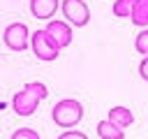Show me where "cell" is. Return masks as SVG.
I'll return each mask as SVG.
<instances>
[{"instance_id":"cell-1","label":"cell","mask_w":148,"mask_h":139,"mask_svg":"<svg viewBox=\"0 0 148 139\" xmlns=\"http://www.w3.org/2000/svg\"><path fill=\"white\" fill-rule=\"evenodd\" d=\"M51 118L58 127L62 130H74L76 123H81L83 118V107L79 100H72V97H65L60 102H56V107L51 109Z\"/></svg>"},{"instance_id":"cell-2","label":"cell","mask_w":148,"mask_h":139,"mask_svg":"<svg viewBox=\"0 0 148 139\" xmlns=\"http://www.w3.org/2000/svg\"><path fill=\"white\" fill-rule=\"evenodd\" d=\"M30 51L35 53V58L46 60V63H51V60H56V58L60 56V49H58L56 42L46 35L44 28H42V30H35V32L30 35Z\"/></svg>"},{"instance_id":"cell-3","label":"cell","mask_w":148,"mask_h":139,"mask_svg":"<svg viewBox=\"0 0 148 139\" xmlns=\"http://www.w3.org/2000/svg\"><path fill=\"white\" fill-rule=\"evenodd\" d=\"M2 39H5L9 51H23V49L30 46V30L21 21L18 23H9L5 28V32H2Z\"/></svg>"},{"instance_id":"cell-4","label":"cell","mask_w":148,"mask_h":139,"mask_svg":"<svg viewBox=\"0 0 148 139\" xmlns=\"http://www.w3.org/2000/svg\"><path fill=\"white\" fill-rule=\"evenodd\" d=\"M60 12L67 19V23H72L74 28H81L90 21V9L83 0H62L60 2Z\"/></svg>"},{"instance_id":"cell-5","label":"cell","mask_w":148,"mask_h":139,"mask_svg":"<svg viewBox=\"0 0 148 139\" xmlns=\"http://www.w3.org/2000/svg\"><path fill=\"white\" fill-rule=\"evenodd\" d=\"M39 102H42V100H39L32 90L23 88V90L14 93V97H12V109H14V114H18V116H30V114H35V109H37Z\"/></svg>"},{"instance_id":"cell-6","label":"cell","mask_w":148,"mask_h":139,"mask_svg":"<svg viewBox=\"0 0 148 139\" xmlns=\"http://www.w3.org/2000/svg\"><path fill=\"white\" fill-rule=\"evenodd\" d=\"M46 35L56 42L58 49H65L69 42H72V28L65 23V21H49V25L44 28Z\"/></svg>"},{"instance_id":"cell-7","label":"cell","mask_w":148,"mask_h":139,"mask_svg":"<svg viewBox=\"0 0 148 139\" xmlns=\"http://www.w3.org/2000/svg\"><path fill=\"white\" fill-rule=\"evenodd\" d=\"M58 7L60 0H30V14L35 19H51Z\"/></svg>"},{"instance_id":"cell-8","label":"cell","mask_w":148,"mask_h":139,"mask_svg":"<svg viewBox=\"0 0 148 139\" xmlns=\"http://www.w3.org/2000/svg\"><path fill=\"white\" fill-rule=\"evenodd\" d=\"M111 123H116L118 127H130L132 123H134V114L127 109V107H113V109H109V116H106Z\"/></svg>"},{"instance_id":"cell-9","label":"cell","mask_w":148,"mask_h":139,"mask_svg":"<svg viewBox=\"0 0 148 139\" xmlns=\"http://www.w3.org/2000/svg\"><path fill=\"white\" fill-rule=\"evenodd\" d=\"M97 134H99V139H125V130L118 127L116 123H111L109 118L97 123Z\"/></svg>"},{"instance_id":"cell-10","label":"cell","mask_w":148,"mask_h":139,"mask_svg":"<svg viewBox=\"0 0 148 139\" xmlns=\"http://www.w3.org/2000/svg\"><path fill=\"white\" fill-rule=\"evenodd\" d=\"M132 23L139 28H148V0H134V9H132Z\"/></svg>"},{"instance_id":"cell-11","label":"cell","mask_w":148,"mask_h":139,"mask_svg":"<svg viewBox=\"0 0 148 139\" xmlns=\"http://www.w3.org/2000/svg\"><path fill=\"white\" fill-rule=\"evenodd\" d=\"M132 9H134V0H116L111 7V14L118 19H125V16H132Z\"/></svg>"},{"instance_id":"cell-12","label":"cell","mask_w":148,"mask_h":139,"mask_svg":"<svg viewBox=\"0 0 148 139\" xmlns=\"http://www.w3.org/2000/svg\"><path fill=\"white\" fill-rule=\"evenodd\" d=\"M134 49L141 56H148V28H143L136 37H134Z\"/></svg>"},{"instance_id":"cell-13","label":"cell","mask_w":148,"mask_h":139,"mask_svg":"<svg viewBox=\"0 0 148 139\" xmlns=\"http://www.w3.org/2000/svg\"><path fill=\"white\" fill-rule=\"evenodd\" d=\"M9 139H39V134H37V130H32V127H18V130L12 132Z\"/></svg>"},{"instance_id":"cell-14","label":"cell","mask_w":148,"mask_h":139,"mask_svg":"<svg viewBox=\"0 0 148 139\" xmlns=\"http://www.w3.org/2000/svg\"><path fill=\"white\" fill-rule=\"evenodd\" d=\"M23 88H28V90H32V93H35V95H37L39 100H44V97L49 95V88H46V86H44L42 81H30V83H25Z\"/></svg>"},{"instance_id":"cell-15","label":"cell","mask_w":148,"mask_h":139,"mask_svg":"<svg viewBox=\"0 0 148 139\" xmlns=\"http://www.w3.org/2000/svg\"><path fill=\"white\" fill-rule=\"evenodd\" d=\"M58 139H88L83 132H79V130H65Z\"/></svg>"},{"instance_id":"cell-16","label":"cell","mask_w":148,"mask_h":139,"mask_svg":"<svg viewBox=\"0 0 148 139\" xmlns=\"http://www.w3.org/2000/svg\"><path fill=\"white\" fill-rule=\"evenodd\" d=\"M139 76H141L143 81H148V56H143L141 63H139Z\"/></svg>"}]
</instances>
